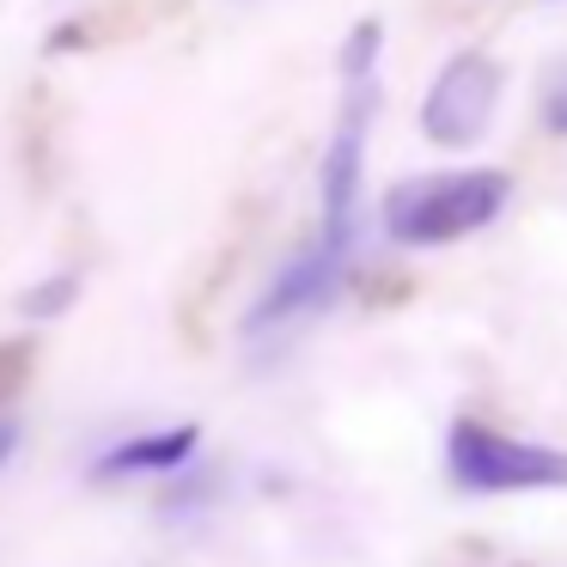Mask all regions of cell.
<instances>
[{
    "instance_id": "obj_6",
    "label": "cell",
    "mask_w": 567,
    "mask_h": 567,
    "mask_svg": "<svg viewBox=\"0 0 567 567\" xmlns=\"http://www.w3.org/2000/svg\"><path fill=\"white\" fill-rule=\"evenodd\" d=\"M80 299V275H50V281H38V287H25V293H19V311H25V318H62L68 306H74Z\"/></svg>"
},
{
    "instance_id": "obj_7",
    "label": "cell",
    "mask_w": 567,
    "mask_h": 567,
    "mask_svg": "<svg viewBox=\"0 0 567 567\" xmlns=\"http://www.w3.org/2000/svg\"><path fill=\"white\" fill-rule=\"evenodd\" d=\"M31 379V342H0V409L13 403Z\"/></svg>"
},
{
    "instance_id": "obj_1",
    "label": "cell",
    "mask_w": 567,
    "mask_h": 567,
    "mask_svg": "<svg viewBox=\"0 0 567 567\" xmlns=\"http://www.w3.org/2000/svg\"><path fill=\"white\" fill-rule=\"evenodd\" d=\"M513 202V177L494 165H470V172H427V177H403L384 189L379 202V226L391 245L403 250H440L457 238L494 226Z\"/></svg>"
},
{
    "instance_id": "obj_5",
    "label": "cell",
    "mask_w": 567,
    "mask_h": 567,
    "mask_svg": "<svg viewBox=\"0 0 567 567\" xmlns=\"http://www.w3.org/2000/svg\"><path fill=\"white\" fill-rule=\"evenodd\" d=\"M189 464H202V427H159V433H128V440L104 445L92 457V482H135V476H184Z\"/></svg>"
},
{
    "instance_id": "obj_3",
    "label": "cell",
    "mask_w": 567,
    "mask_h": 567,
    "mask_svg": "<svg viewBox=\"0 0 567 567\" xmlns=\"http://www.w3.org/2000/svg\"><path fill=\"white\" fill-rule=\"evenodd\" d=\"M494 111H501V68H494V55L457 50L433 74L427 99H421V135L445 153H464L494 128Z\"/></svg>"
},
{
    "instance_id": "obj_2",
    "label": "cell",
    "mask_w": 567,
    "mask_h": 567,
    "mask_svg": "<svg viewBox=\"0 0 567 567\" xmlns=\"http://www.w3.org/2000/svg\"><path fill=\"white\" fill-rule=\"evenodd\" d=\"M445 476L464 494H549L567 488V452L543 440H513L464 415L445 433Z\"/></svg>"
},
{
    "instance_id": "obj_8",
    "label": "cell",
    "mask_w": 567,
    "mask_h": 567,
    "mask_svg": "<svg viewBox=\"0 0 567 567\" xmlns=\"http://www.w3.org/2000/svg\"><path fill=\"white\" fill-rule=\"evenodd\" d=\"M543 128L567 135V62H555L549 80H543Z\"/></svg>"
},
{
    "instance_id": "obj_9",
    "label": "cell",
    "mask_w": 567,
    "mask_h": 567,
    "mask_svg": "<svg viewBox=\"0 0 567 567\" xmlns=\"http://www.w3.org/2000/svg\"><path fill=\"white\" fill-rule=\"evenodd\" d=\"M13 452H19V421H13V415H0V470L13 464Z\"/></svg>"
},
{
    "instance_id": "obj_4",
    "label": "cell",
    "mask_w": 567,
    "mask_h": 567,
    "mask_svg": "<svg viewBox=\"0 0 567 567\" xmlns=\"http://www.w3.org/2000/svg\"><path fill=\"white\" fill-rule=\"evenodd\" d=\"M348 257H354V245L311 233V245H299L293 257L269 275V287L257 293V306L245 311V336L262 342V336H281L287 323L323 311L336 299V287H342V275H348Z\"/></svg>"
}]
</instances>
